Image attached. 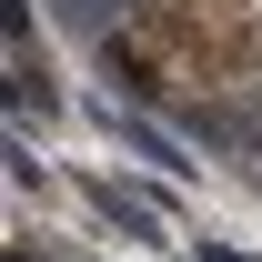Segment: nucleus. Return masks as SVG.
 <instances>
[{
	"mask_svg": "<svg viewBox=\"0 0 262 262\" xmlns=\"http://www.w3.org/2000/svg\"><path fill=\"white\" fill-rule=\"evenodd\" d=\"M111 71H131V91H232L262 71V0H131Z\"/></svg>",
	"mask_w": 262,
	"mask_h": 262,
	"instance_id": "f257e3e1",
	"label": "nucleus"
}]
</instances>
